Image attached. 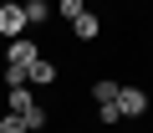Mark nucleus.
<instances>
[{
  "label": "nucleus",
  "mask_w": 153,
  "mask_h": 133,
  "mask_svg": "<svg viewBox=\"0 0 153 133\" xmlns=\"http://www.w3.org/2000/svg\"><path fill=\"white\" fill-rule=\"evenodd\" d=\"M112 108H117V118H128V123L143 118V113H148V87H133V82L117 87V102H112Z\"/></svg>",
  "instance_id": "f257e3e1"
},
{
  "label": "nucleus",
  "mask_w": 153,
  "mask_h": 133,
  "mask_svg": "<svg viewBox=\"0 0 153 133\" xmlns=\"http://www.w3.org/2000/svg\"><path fill=\"white\" fill-rule=\"evenodd\" d=\"M56 77H61V61H56V56H46V51L26 66V87H51Z\"/></svg>",
  "instance_id": "f03ea898"
},
{
  "label": "nucleus",
  "mask_w": 153,
  "mask_h": 133,
  "mask_svg": "<svg viewBox=\"0 0 153 133\" xmlns=\"http://www.w3.org/2000/svg\"><path fill=\"white\" fill-rule=\"evenodd\" d=\"M36 56H41V41L16 36V41H5V61H0V66H31Z\"/></svg>",
  "instance_id": "7ed1b4c3"
},
{
  "label": "nucleus",
  "mask_w": 153,
  "mask_h": 133,
  "mask_svg": "<svg viewBox=\"0 0 153 133\" xmlns=\"http://www.w3.org/2000/svg\"><path fill=\"white\" fill-rule=\"evenodd\" d=\"M26 31H31L26 5H0V36H5V41H16V36H26Z\"/></svg>",
  "instance_id": "20e7f679"
},
{
  "label": "nucleus",
  "mask_w": 153,
  "mask_h": 133,
  "mask_svg": "<svg viewBox=\"0 0 153 133\" xmlns=\"http://www.w3.org/2000/svg\"><path fill=\"white\" fill-rule=\"evenodd\" d=\"M71 36H76V41H97V36H102V16H97V10L87 5L82 16L71 21Z\"/></svg>",
  "instance_id": "39448f33"
},
{
  "label": "nucleus",
  "mask_w": 153,
  "mask_h": 133,
  "mask_svg": "<svg viewBox=\"0 0 153 133\" xmlns=\"http://www.w3.org/2000/svg\"><path fill=\"white\" fill-rule=\"evenodd\" d=\"M31 108H36V92H31V87H10L5 113H16V118H21V113H31Z\"/></svg>",
  "instance_id": "423d86ee"
},
{
  "label": "nucleus",
  "mask_w": 153,
  "mask_h": 133,
  "mask_svg": "<svg viewBox=\"0 0 153 133\" xmlns=\"http://www.w3.org/2000/svg\"><path fill=\"white\" fill-rule=\"evenodd\" d=\"M117 87H123V82H112V77H97V82H92V102H97V108L117 102Z\"/></svg>",
  "instance_id": "0eeeda50"
},
{
  "label": "nucleus",
  "mask_w": 153,
  "mask_h": 133,
  "mask_svg": "<svg viewBox=\"0 0 153 133\" xmlns=\"http://www.w3.org/2000/svg\"><path fill=\"white\" fill-rule=\"evenodd\" d=\"M21 5H26V21L31 26H46L51 21V0H21Z\"/></svg>",
  "instance_id": "6e6552de"
},
{
  "label": "nucleus",
  "mask_w": 153,
  "mask_h": 133,
  "mask_svg": "<svg viewBox=\"0 0 153 133\" xmlns=\"http://www.w3.org/2000/svg\"><path fill=\"white\" fill-rule=\"evenodd\" d=\"M82 10H87V0H56V5H51V16H61L66 26H71L76 16H82Z\"/></svg>",
  "instance_id": "1a4fd4ad"
},
{
  "label": "nucleus",
  "mask_w": 153,
  "mask_h": 133,
  "mask_svg": "<svg viewBox=\"0 0 153 133\" xmlns=\"http://www.w3.org/2000/svg\"><path fill=\"white\" fill-rule=\"evenodd\" d=\"M0 133H26V123H21L16 113H0Z\"/></svg>",
  "instance_id": "9d476101"
},
{
  "label": "nucleus",
  "mask_w": 153,
  "mask_h": 133,
  "mask_svg": "<svg viewBox=\"0 0 153 133\" xmlns=\"http://www.w3.org/2000/svg\"><path fill=\"white\" fill-rule=\"evenodd\" d=\"M97 123H107V128H112V123H123V118H117V108L107 102V108H97Z\"/></svg>",
  "instance_id": "9b49d317"
},
{
  "label": "nucleus",
  "mask_w": 153,
  "mask_h": 133,
  "mask_svg": "<svg viewBox=\"0 0 153 133\" xmlns=\"http://www.w3.org/2000/svg\"><path fill=\"white\" fill-rule=\"evenodd\" d=\"M0 5H21V0H0Z\"/></svg>",
  "instance_id": "f8f14e48"
},
{
  "label": "nucleus",
  "mask_w": 153,
  "mask_h": 133,
  "mask_svg": "<svg viewBox=\"0 0 153 133\" xmlns=\"http://www.w3.org/2000/svg\"><path fill=\"white\" fill-rule=\"evenodd\" d=\"M71 133H82V128H71Z\"/></svg>",
  "instance_id": "ddd939ff"
}]
</instances>
